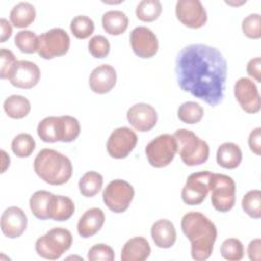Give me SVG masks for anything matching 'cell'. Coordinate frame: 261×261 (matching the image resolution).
<instances>
[{"label": "cell", "instance_id": "cell-1", "mask_svg": "<svg viewBox=\"0 0 261 261\" xmlns=\"http://www.w3.org/2000/svg\"><path fill=\"white\" fill-rule=\"evenodd\" d=\"M175 74L182 91L212 107L222 102L227 62L217 48L205 44L184 47L175 59Z\"/></svg>", "mask_w": 261, "mask_h": 261}, {"label": "cell", "instance_id": "cell-2", "mask_svg": "<svg viewBox=\"0 0 261 261\" xmlns=\"http://www.w3.org/2000/svg\"><path fill=\"white\" fill-rule=\"evenodd\" d=\"M181 230L191 242V256L196 261L207 260L217 238L215 224L203 213L191 211L186 213L180 222Z\"/></svg>", "mask_w": 261, "mask_h": 261}, {"label": "cell", "instance_id": "cell-3", "mask_svg": "<svg viewBox=\"0 0 261 261\" xmlns=\"http://www.w3.org/2000/svg\"><path fill=\"white\" fill-rule=\"evenodd\" d=\"M34 170L45 182L52 186H60L70 179L72 164L64 154L54 149L45 148L35 157Z\"/></svg>", "mask_w": 261, "mask_h": 261}, {"label": "cell", "instance_id": "cell-4", "mask_svg": "<svg viewBox=\"0 0 261 261\" xmlns=\"http://www.w3.org/2000/svg\"><path fill=\"white\" fill-rule=\"evenodd\" d=\"M173 137L177 143V153L181 161L188 166L205 163L209 157V146L195 133L187 128L175 130Z\"/></svg>", "mask_w": 261, "mask_h": 261}, {"label": "cell", "instance_id": "cell-5", "mask_svg": "<svg viewBox=\"0 0 261 261\" xmlns=\"http://www.w3.org/2000/svg\"><path fill=\"white\" fill-rule=\"evenodd\" d=\"M72 244L71 232L64 227H53L38 238L35 244L37 254L48 260L59 259Z\"/></svg>", "mask_w": 261, "mask_h": 261}, {"label": "cell", "instance_id": "cell-6", "mask_svg": "<svg viewBox=\"0 0 261 261\" xmlns=\"http://www.w3.org/2000/svg\"><path fill=\"white\" fill-rule=\"evenodd\" d=\"M211 203L215 210L228 212L236 204V182L232 177L222 173H211L209 177Z\"/></svg>", "mask_w": 261, "mask_h": 261}, {"label": "cell", "instance_id": "cell-7", "mask_svg": "<svg viewBox=\"0 0 261 261\" xmlns=\"http://www.w3.org/2000/svg\"><path fill=\"white\" fill-rule=\"evenodd\" d=\"M150 165L162 168L171 163L177 153V143L173 135L162 134L150 141L145 148Z\"/></svg>", "mask_w": 261, "mask_h": 261}, {"label": "cell", "instance_id": "cell-8", "mask_svg": "<svg viewBox=\"0 0 261 261\" xmlns=\"http://www.w3.org/2000/svg\"><path fill=\"white\" fill-rule=\"evenodd\" d=\"M135 196L133 186L123 179L111 180L102 193L104 204L114 213L124 212L130 205Z\"/></svg>", "mask_w": 261, "mask_h": 261}, {"label": "cell", "instance_id": "cell-9", "mask_svg": "<svg viewBox=\"0 0 261 261\" xmlns=\"http://www.w3.org/2000/svg\"><path fill=\"white\" fill-rule=\"evenodd\" d=\"M70 47L68 34L60 28H53L39 36L38 54L44 59H52L66 54Z\"/></svg>", "mask_w": 261, "mask_h": 261}, {"label": "cell", "instance_id": "cell-10", "mask_svg": "<svg viewBox=\"0 0 261 261\" xmlns=\"http://www.w3.org/2000/svg\"><path fill=\"white\" fill-rule=\"evenodd\" d=\"M138 143L137 134L127 126L115 128L109 136L106 149L110 157L114 159H122L135 149Z\"/></svg>", "mask_w": 261, "mask_h": 261}, {"label": "cell", "instance_id": "cell-11", "mask_svg": "<svg viewBox=\"0 0 261 261\" xmlns=\"http://www.w3.org/2000/svg\"><path fill=\"white\" fill-rule=\"evenodd\" d=\"M211 172L208 170L198 171L190 174L181 190V199L187 205H200L209 193V177Z\"/></svg>", "mask_w": 261, "mask_h": 261}, {"label": "cell", "instance_id": "cell-12", "mask_svg": "<svg viewBox=\"0 0 261 261\" xmlns=\"http://www.w3.org/2000/svg\"><path fill=\"white\" fill-rule=\"evenodd\" d=\"M175 15L184 25L191 29L202 28L207 21V11L200 0H178Z\"/></svg>", "mask_w": 261, "mask_h": 261}, {"label": "cell", "instance_id": "cell-13", "mask_svg": "<svg viewBox=\"0 0 261 261\" xmlns=\"http://www.w3.org/2000/svg\"><path fill=\"white\" fill-rule=\"evenodd\" d=\"M234 97L241 108L247 113H257L261 108V99L256 84L248 79H239L233 87Z\"/></svg>", "mask_w": 261, "mask_h": 261}, {"label": "cell", "instance_id": "cell-14", "mask_svg": "<svg viewBox=\"0 0 261 261\" xmlns=\"http://www.w3.org/2000/svg\"><path fill=\"white\" fill-rule=\"evenodd\" d=\"M129 42L134 53L141 58H151L158 51V39L147 27H137L129 35Z\"/></svg>", "mask_w": 261, "mask_h": 261}, {"label": "cell", "instance_id": "cell-15", "mask_svg": "<svg viewBox=\"0 0 261 261\" xmlns=\"http://www.w3.org/2000/svg\"><path fill=\"white\" fill-rule=\"evenodd\" d=\"M41 77L39 66L29 60H17L10 71L8 80L10 84L19 89H32Z\"/></svg>", "mask_w": 261, "mask_h": 261}, {"label": "cell", "instance_id": "cell-16", "mask_svg": "<svg viewBox=\"0 0 261 261\" xmlns=\"http://www.w3.org/2000/svg\"><path fill=\"white\" fill-rule=\"evenodd\" d=\"M129 124L137 130L145 133L151 130L157 123L155 108L147 103H137L130 106L126 112Z\"/></svg>", "mask_w": 261, "mask_h": 261}, {"label": "cell", "instance_id": "cell-17", "mask_svg": "<svg viewBox=\"0 0 261 261\" xmlns=\"http://www.w3.org/2000/svg\"><path fill=\"white\" fill-rule=\"evenodd\" d=\"M28 225V217L23 210L17 206L6 208L0 219V226L3 234L9 239L20 237Z\"/></svg>", "mask_w": 261, "mask_h": 261}, {"label": "cell", "instance_id": "cell-18", "mask_svg": "<svg viewBox=\"0 0 261 261\" xmlns=\"http://www.w3.org/2000/svg\"><path fill=\"white\" fill-rule=\"evenodd\" d=\"M116 70L110 64H101L95 67L89 76V86L96 94L110 92L116 84Z\"/></svg>", "mask_w": 261, "mask_h": 261}, {"label": "cell", "instance_id": "cell-19", "mask_svg": "<svg viewBox=\"0 0 261 261\" xmlns=\"http://www.w3.org/2000/svg\"><path fill=\"white\" fill-rule=\"evenodd\" d=\"M104 222L105 215L103 210L98 207H93L86 210L80 217L76 229L82 238H91L102 228Z\"/></svg>", "mask_w": 261, "mask_h": 261}, {"label": "cell", "instance_id": "cell-20", "mask_svg": "<svg viewBox=\"0 0 261 261\" xmlns=\"http://www.w3.org/2000/svg\"><path fill=\"white\" fill-rule=\"evenodd\" d=\"M151 237L158 248H171L176 241L174 224L168 219H159L151 227Z\"/></svg>", "mask_w": 261, "mask_h": 261}, {"label": "cell", "instance_id": "cell-21", "mask_svg": "<svg viewBox=\"0 0 261 261\" xmlns=\"http://www.w3.org/2000/svg\"><path fill=\"white\" fill-rule=\"evenodd\" d=\"M54 199L55 195L48 191L40 190L35 192L30 198V209L34 216L41 220L51 218Z\"/></svg>", "mask_w": 261, "mask_h": 261}, {"label": "cell", "instance_id": "cell-22", "mask_svg": "<svg viewBox=\"0 0 261 261\" xmlns=\"http://www.w3.org/2000/svg\"><path fill=\"white\" fill-rule=\"evenodd\" d=\"M151 247L149 242L143 237L129 239L121 249V261H144L149 258Z\"/></svg>", "mask_w": 261, "mask_h": 261}, {"label": "cell", "instance_id": "cell-23", "mask_svg": "<svg viewBox=\"0 0 261 261\" xmlns=\"http://www.w3.org/2000/svg\"><path fill=\"white\" fill-rule=\"evenodd\" d=\"M243 158L241 148L231 142H225L221 144L216 152V161L219 166L226 169L237 168Z\"/></svg>", "mask_w": 261, "mask_h": 261}, {"label": "cell", "instance_id": "cell-24", "mask_svg": "<svg viewBox=\"0 0 261 261\" xmlns=\"http://www.w3.org/2000/svg\"><path fill=\"white\" fill-rule=\"evenodd\" d=\"M39 138L45 143L61 142V119L60 116H47L43 118L37 126Z\"/></svg>", "mask_w": 261, "mask_h": 261}, {"label": "cell", "instance_id": "cell-25", "mask_svg": "<svg viewBox=\"0 0 261 261\" xmlns=\"http://www.w3.org/2000/svg\"><path fill=\"white\" fill-rule=\"evenodd\" d=\"M10 22L18 29L29 27L36 18V8L30 2L21 1L15 4L9 13Z\"/></svg>", "mask_w": 261, "mask_h": 261}, {"label": "cell", "instance_id": "cell-26", "mask_svg": "<svg viewBox=\"0 0 261 261\" xmlns=\"http://www.w3.org/2000/svg\"><path fill=\"white\" fill-rule=\"evenodd\" d=\"M102 27L109 35H121L128 27V17L121 10L106 11L102 16Z\"/></svg>", "mask_w": 261, "mask_h": 261}, {"label": "cell", "instance_id": "cell-27", "mask_svg": "<svg viewBox=\"0 0 261 261\" xmlns=\"http://www.w3.org/2000/svg\"><path fill=\"white\" fill-rule=\"evenodd\" d=\"M3 109L10 118L20 119L30 113L31 103L24 96L11 95L4 100Z\"/></svg>", "mask_w": 261, "mask_h": 261}, {"label": "cell", "instance_id": "cell-28", "mask_svg": "<svg viewBox=\"0 0 261 261\" xmlns=\"http://www.w3.org/2000/svg\"><path fill=\"white\" fill-rule=\"evenodd\" d=\"M103 186V176L97 171H87L79 181L80 193L86 197H94L97 195Z\"/></svg>", "mask_w": 261, "mask_h": 261}, {"label": "cell", "instance_id": "cell-29", "mask_svg": "<svg viewBox=\"0 0 261 261\" xmlns=\"http://www.w3.org/2000/svg\"><path fill=\"white\" fill-rule=\"evenodd\" d=\"M74 210L75 206L70 198L62 195H55L51 219L54 221H65L73 215Z\"/></svg>", "mask_w": 261, "mask_h": 261}, {"label": "cell", "instance_id": "cell-30", "mask_svg": "<svg viewBox=\"0 0 261 261\" xmlns=\"http://www.w3.org/2000/svg\"><path fill=\"white\" fill-rule=\"evenodd\" d=\"M204 115L203 107L195 101H187L177 109V117L188 124H195L201 121Z\"/></svg>", "mask_w": 261, "mask_h": 261}, {"label": "cell", "instance_id": "cell-31", "mask_svg": "<svg viewBox=\"0 0 261 261\" xmlns=\"http://www.w3.org/2000/svg\"><path fill=\"white\" fill-rule=\"evenodd\" d=\"M162 11V5L159 0H142L136 8L137 17L145 22L156 20Z\"/></svg>", "mask_w": 261, "mask_h": 261}, {"label": "cell", "instance_id": "cell-32", "mask_svg": "<svg viewBox=\"0 0 261 261\" xmlns=\"http://www.w3.org/2000/svg\"><path fill=\"white\" fill-rule=\"evenodd\" d=\"M35 148V139L28 133L16 135L11 142V150L19 158L29 157L34 152Z\"/></svg>", "mask_w": 261, "mask_h": 261}, {"label": "cell", "instance_id": "cell-33", "mask_svg": "<svg viewBox=\"0 0 261 261\" xmlns=\"http://www.w3.org/2000/svg\"><path fill=\"white\" fill-rule=\"evenodd\" d=\"M14 44L22 53L32 54L38 52L39 36H37L33 31H19L14 37Z\"/></svg>", "mask_w": 261, "mask_h": 261}, {"label": "cell", "instance_id": "cell-34", "mask_svg": "<svg viewBox=\"0 0 261 261\" xmlns=\"http://www.w3.org/2000/svg\"><path fill=\"white\" fill-rule=\"evenodd\" d=\"M95 30L92 18L87 15H76L70 21V31L72 35L81 40L89 38Z\"/></svg>", "mask_w": 261, "mask_h": 261}, {"label": "cell", "instance_id": "cell-35", "mask_svg": "<svg viewBox=\"0 0 261 261\" xmlns=\"http://www.w3.org/2000/svg\"><path fill=\"white\" fill-rule=\"evenodd\" d=\"M243 210L252 218L261 217V192L260 190H251L247 192L242 199Z\"/></svg>", "mask_w": 261, "mask_h": 261}, {"label": "cell", "instance_id": "cell-36", "mask_svg": "<svg viewBox=\"0 0 261 261\" xmlns=\"http://www.w3.org/2000/svg\"><path fill=\"white\" fill-rule=\"evenodd\" d=\"M221 256L228 261H239L244 257V246L239 239L228 238L220 246Z\"/></svg>", "mask_w": 261, "mask_h": 261}, {"label": "cell", "instance_id": "cell-37", "mask_svg": "<svg viewBox=\"0 0 261 261\" xmlns=\"http://www.w3.org/2000/svg\"><path fill=\"white\" fill-rule=\"evenodd\" d=\"M60 119L62 130L61 142L69 143L74 141L81 133V125L79 120L70 115H61Z\"/></svg>", "mask_w": 261, "mask_h": 261}, {"label": "cell", "instance_id": "cell-38", "mask_svg": "<svg viewBox=\"0 0 261 261\" xmlns=\"http://www.w3.org/2000/svg\"><path fill=\"white\" fill-rule=\"evenodd\" d=\"M261 16L259 13H251L242 21V30L246 37L250 39L261 38Z\"/></svg>", "mask_w": 261, "mask_h": 261}, {"label": "cell", "instance_id": "cell-39", "mask_svg": "<svg viewBox=\"0 0 261 261\" xmlns=\"http://www.w3.org/2000/svg\"><path fill=\"white\" fill-rule=\"evenodd\" d=\"M90 54L95 58H104L110 52V43L102 35L92 37L88 43Z\"/></svg>", "mask_w": 261, "mask_h": 261}, {"label": "cell", "instance_id": "cell-40", "mask_svg": "<svg viewBox=\"0 0 261 261\" xmlns=\"http://www.w3.org/2000/svg\"><path fill=\"white\" fill-rule=\"evenodd\" d=\"M114 258L113 249L106 244H96L88 252V259L90 261H113Z\"/></svg>", "mask_w": 261, "mask_h": 261}, {"label": "cell", "instance_id": "cell-41", "mask_svg": "<svg viewBox=\"0 0 261 261\" xmlns=\"http://www.w3.org/2000/svg\"><path fill=\"white\" fill-rule=\"evenodd\" d=\"M17 60L15 59L14 54L5 48H1L0 50V77L2 80H8V76L10 74L11 69L13 68L15 62Z\"/></svg>", "mask_w": 261, "mask_h": 261}, {"label": "cell", "instance_id": "cell-42", "mask_svg": "<svg viewBox=\"0 0 261 261\" xmlns=\"http://www.w3.org/2000/svg\"><path fill=\"white\" fill-rule=\"evenodd\" d=\"M250 150L256 155H261V127H256L251 130L248 139Z\"/></svg>", "mask_w": 261, "mask_h": 261}, {"label": "cell", "instance_id": "cell-43", "mask_svg": "<svg viewBox=\"0 0 261 261\" xmlns=\"http://www.w3.org/2000/svg\"><path fill=\"white\" fill-rule=\"evenodd\" d=\"M247 72L256 82H261V58L254 57L247 63Z\"/></svg>", "mask_w": 261, "mask_h": 261}, {"label": "cell", "instance_id": "cell-44", "mask_svg": "<svg viewBox=\"0 0 261 261\" xmlns=\"http://www.w3.org/2000/svg\"><path fill=\"white\" fill-rule=\"evenodd\" d=\"M248 256L252 261L261 260V240L259 238L252 240L248 245Z\"/></svg>", "mask_w": 261, "mask_h": 261}, {"label": "cell", "instance_id": "cell-45", "mask_svg": "<svg viewBox=\"0 0 261 261\" xmlns=\"http://www.w3.org/2000/svg\"><path fill=\"white\" fill-rule=\"evenodd\" d=\"M0 28H1V36H0V42L4 43L6 42L12 35V27L11 23L5 19L1 18L0 19Z\"/></svg>", "mask_w": 261, "mask_h": 261}, {"label": "cell", "instance_id": "cell-46", "mask_svg": "<svg viewBox=\"0 0 261 261\" xmlns=\"http://www.w3.org/2000/svg\"><path fill=\"white\" fill-rule=\"evenodd\" d=\"M1 155H2V173L5 172V170L7 169V167L9 166L10 163V158L7 155V153L4 150H1Z\"/></svg>", "mask_w": 261, "mask_h": 261}]
</instances>
